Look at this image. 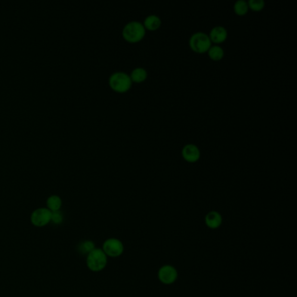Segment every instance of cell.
Listing matches in <instances>:
<instances>
[{"label":"cell","mask_w":297,"mask_h":297,"mask_svg":"<svg viewBox=\"0 0 297 297\" xmlns=\"http://www.w3.org/2000/svg\"><path fill=\"white\" fill-rule=\"evenodd\" d=\"M64 221V215L60 211L51 212V222L55 225H60Z\"/></svg>","instance_id":"ac0fdd59"},{"label":"cell","mask_w":297,"mask_h":297,"mask_svg":"<svg viewBox=\"0 0 297 297\" xmlns=\"http://www.w3.org/2000/svg\"><path fill=\"white\" fill-rule=\"evenodd\" d=\"M130 78L132 80V82L136 83H140L147 80L148 78V72L147 70L143 67H136L132 70Z\"/></svg>","instance_id":"4fadbf2b"},{"label":"cell","mask_w":297,"mask_h":297,"mask_svg":"<svg viewBox=\"0 0 297 297\" xmlns=\"http://www.w3.org/2000/svg\"><path fill=\"white\" fill-rule=\"evenodd\" d=\"M182 154L187 162H196L200 157V151L196 145L187 144L183 147Z\"/></svg>","instance_id":"9c48e42d"},{"label":"cell","mask_w":297,"mask_h":297,"mask_svg":"<svg viewBox=\"0 0 297 297\" xmlns=\"http://www.w3.org/2000/svg\"><path fill=\"white\" fill-rule=\"evenodd\" d=\"M101 249L107 257L118 258L123 255L125 246L118 238H108L103 243Z\"/></svg>","instance_id":"5b68a950"},{"label":"cell","mask_w":297,"mask_h":297,"mask_svg":"<svg viewBox=\"0 0 297 297\" xmlns=\"http://www.w3.org/2000/svg\"><path fill=\"white\" fill-rule=\"evenodd\" d=\"M95 248V243L93 241L86 240L78 245V251L81 255H87Z\"/></svg>","instance_id":"9a60e30c"},{"label":"cell","mask_w":297,"mask_h":297,"mask_svg":"<svg viewBox=\"0 0 297 297\" xmlns=\"http://www.w3.org/2000/svg\"><path fill=\"white\" fill-rule=\"evenodd\" d=\"M146 30L156 31L162 26V19L155 14H150L145 18L143 24Z\"/></svg>","instance_id":"8fae6325"},{"label":"cell","mask_w":297,"mask_h":297,"mask_svg":"<svg viewBox=\"0 0 297 297\" xmlns=\"http://www.w3.org/2000/svg\"><path fill=\"white\" fill-rule=\"evenodd\" d=\"M109 85L117 93H126L132 87L130 75L125 72H115L109 77Z\"/></svg>","instance_id":"7a4b0ae2"},{"label":"cell","mask_w":297,"mask_h":297,"mask_svg":"<svg viewBox=\"0 0 297 297\" xmlns=\"http://www.w3.org/2000/svg\"><path fill=\"white\" fill-rule=\"evenodd\" d=\"M189 46L193 51L198 53H203L208 51V49L212 46V42L208 34L198 32L190 37Z\"/></svg>","instance_id":"277c9868"},{"label":"cell","mask_w":297,"mask_h":297,"mask_svg":"<svg viewBox=\"0 0 297 297\" xmlns=\"http://www.w3.org/2000/svg\"><path fill=\"white\" fill-rule=\"evenodd\" d=\"M248 8L255 12H259L264 8L265 2L264 0H249L248 2Z\"/></svg>","instance_id":"e0dca14e"},{"label":"cell","mask_w":297,"mask_h":297,"mask_svg":"<svg viewBox=\"0 0 297 297\" xmlns=\"http://www.w3.org/2000/svg\"><path fill=\"white\" fill-rule=\"evenodd\" d=\"M205 225L207 226L209 230H216L221 228L223 222V217L221 214L215 210H212L205 215L204 218Z\"/></svg>","instance_id":"ba28073f"},{"label":"cell","mask_w":297,"mask_h":297,"mask_svg":"<svg viewBox=\"0 0 297 297\" xmlns=\"http://www.w3.org/2000/svg\"><path fill=\"white\" fill-rule=\"evenodd\" d=\"M248 4L245 0H238L233 4V10L234 13H236L239 16H244L246 15L248 11Z\"/></svg>","instance_id":"2e32d148"},{"label":"cell","mask_w":297,"mask_h":297,"mask_svg":"<svg viewBox=\"0 0 297 297\" xmlns=\"http://www.w3.org/2000/svg\"><path fill=\"white\" fill-rule=\"evenodd\" d=\"M208 36H209L211 42L215 43L218 45V44L224 42L227 39L228 31L224 26H214V28H212V30L210 31V33Z\"/></svg>","instance_id":"30bf717a"},{"label":"cell","mask_w":297,"mask_h":297,"mask_svg":"<svg viewBox=\"0 0 297 297\" xmlns=\"http://www.w3.org/2000/svg\"><path fill=\"white\" fill-rule=\"evenodd\" d=\"M108 263V257L101 248H95L94 250L86 255V266L91 271H103Z\"/></svg>","instance_id":"6da1fadb"},{"label":"cell","mask_w":297,"mask_h":297,"mask_svg":"<svg viewBox=\"0 0 297 297\" xmlns=\"http://www.w3.org/2000/svg\"><path fill=\"white\" fill-rule=\"evenodd\" d=\"M208 56L210 59L213 60H221L224 57V50L222 47L215 45V46H211L208 51Z\"/></svg>","instance_id":"5bb4252c"},{"label":"cell","mask_w":297,"mask_h":297,"mask_svg":"<svg viewBox=\"0 0 297 297\" xmlns=\"http://www.w3.org/2000/svg\"><path fill=\"white\" fill-rule=\"evenodd\" d=\"M157 278L162 284L173 285L178 280V270L171 264H164L158 269Z\"/></svg>","instance_id":"8992f818"},{"label":"cell","mask_w":297,"mask_h":297,"mask_svg":"<svg viewBox=\"0 0 297 297\" xmlns=\"http://www.w3.org/2000/svg\"><path fill=\"white\" fill-rule=\"evenodd\" d=\"M51 212L47 208L35 209L31 214V222L37 228H43L51 222Z\"/></svg>","instance_id":"52a82bcc"},{"label":"cell","mask_w":297,"mask_h":297,"mask_svg":"<svg viewBox=\"0 0 297 297\" xmlns=\"http://www.w3.org/2000/svg\"><path fill=\"white\" fill-rule=\"evenodd\" d=\"M122 35L123 38L128 42H139L146 35V28L141 22H128V24L124 26Z\"/></svg>","instance_id":"3957f363"},{"label":"cell","mask_w":297,"mask_h":297,"mask_svg":"<svg viewBox=\"0 0 297 297\" xmlns=\"http://www.w3.org/2000/svg\"><path fill=\"white\" fill-rule=\"evenodd\" d=\"M61 207H62V199L60 196L53 195L48 197L47 200V208H48L51 212L60 211Z\"/></svg>","instance_id":"7c38bea8"}]
</instances>
